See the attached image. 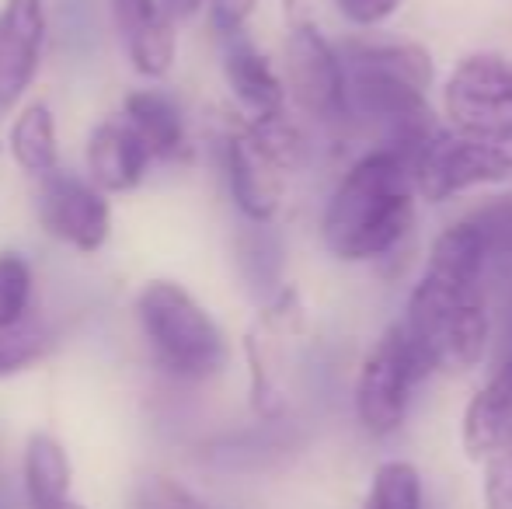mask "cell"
<instances>
[{"label":"cell","instance_id":"obj_27","mask_svg":"<svg viewBox=\"0 0 512 509\" xmlns=\"http://www.w3.org/2000/svg\"><path fill=\"white\" fill-rule=\"evenodd\" d=\"M164 4H168L171 14H178V18H192V14L203 11V4H209V0H164Z\"/></svg>","mask_w":512,"mask_h":509},{"label":"cell","instance_id":"obj_24","mask_svg":"<svg viewBox=\"0 0 512 509\" xmlns=\"http://www.w3.org/2000/svg\"><path fill=\"white\" fill-rule=\"evenodd\" d=\"M485 503L488 509H512V433L485 461Z\"/></svg>","mask_w":512,"mask_h":509},{"label":"cell","instance_id":"obj_25","mask_svg":"<svg viewBox=\"0 0 512 509\" xmlns=\"http://www.w3.org/2000/svg\"><path fill=\"white\" fill-rule=\"evenodd\" d=\"M401 4H405V0H335L338 14L359 28L384 25L387 18H394V14L401 11Z\"/></svg>","mask_w":512,"mask_h":509},{"label":"cell","instance_id":"obj_21","mask_svg":"<svg viewBox=\"0 0 512 509\" xmlns=\"http://www.w3.org/2000/svg\"><path fill=\"white\" fill-rule=\"evenodd\" d=\"M53 339L42 325H14V328H0V381L14 374H25L32 370L39 360H46Z\"/></svg>","mask_w":512,"mask_h":509},{"label":"cell","instance_id":"obj_16","mask_svg":"<svg viewBox=\"0 0 512 509\" xmlns=\"http://www.w3.org/2000/svg\"><path fill=\"white\" fill-rule=\"evenodd\" d=\"M7 150L11 161L25 175L49 178L60 171V136H56V116L49 105L32 102L14 116L7 129Z\"/></svg>","mask_w":512,"mask_h":509},{"label":"cell","instance_id":"obj_3","mask_svg":"<svg viewBox=\"0 0 512 509\" xmlns=\"http://www.w3.org/2000/svg\"><path fill=\"white\" fill-rule=\"evenodd\" d=\"M345 95H349V123H363L384 136L380 147L415 157L429 140V81L432 60L422 46L411 42H342Z\"/></svg>","mask_w":512,"mask_h":509},{"label":"cell","instance_id":"obj_14","mask_svg":"<svg viewBox=\"0 0 512 509\" xmlns=\"http://www.w3.org/2000/svg\"><path fill=\"white\" fill-rule=\"evenodd\" d=\"M147 143L136 136L126 119H108L98 123L88 136V171L91 182L102 192H133L150 168Z\"/></svg>","mask_w":512,"mask_h":509},{"label":"cell","instance_id":"obj_26","mask_svg":"<svg viewBox=\"0 0 512 509\" xmlns=\"http://www.w3.org/2000/svg\"><path fill=\"white\" fill-rule=\"evenodd\" d=\"M258 0H209V14H213V28L220 35L244 32V21L255 14Z\"/></svg>","mask_w":512,"mask_h":509},{"label":"cell","instance_id":"obj_17","mask_svg":"<svg viewBox=\"0 0 512 509\" xmlns=\"http://www.w3.org/2000/svg\"><path fill=\"white\" fill-rule=\"evenodd\" d=\"M70 457L53 433H32L25 443V461H21V482H25L28 509L49 506L56 499L70 496Z\"/></svg>","mask_w":512,"mask_h":509},{"label":"cell","instance_id":"obj_7","mask_svg":"<svg viewBox=\"0 0 512 509\" xmlns=\"http://www.w3.org/2000/svg\"><path fill=\"white\" fill-rule=\"evenodd\" d=\"M429 374L405 321L391 325L366 353L356 377V415L370 436H391L405 422L411 394Z\"/></svg>","mask_w":512,"mask_h":509},{"label":"cell","instance_id":"obj_19","mask_svg":"<svg viewBox=\"0 0 512 509\" xmlns=\"http://www.w3.org/2000/svg\"><path fill=\"white\" fill-rule=\"evenodd\" d=\"M467 224L474 227L485 252V265L495 269H512V196L495 199V203L481 206L467 217Z\"/></svg>","mask_w":512,"mask_h":509},{"label":"cell","instance_id":"obj_5","mask_svg":"<svg viewBox=\"0 0 512 509\" xmlns=\"http://www.w3.org/2000/svg\"><path fill=\"white\" fill-rule=\"evenodd\" d=\"M227 182L251 224H269L283 206L286 178L304 161V136L283 116L248 119L227 136Z\"/></svg>","mask_w":512,"mask_h":509},{"label":"cell","instance_id":"obj_11","mask_svg":"<svg viewBox=\"0 0 512 509\" xmlns=\"http://www.w3.org/2000/svg\"><path fill=\"white\" fill-rule=\"evenodd\" d=\"M115 35L122 42L129 67L147 81L171 74L178 56L175 14L164 0H108Z\"/></svg>","mask_w":512,"mask_h":509},{"label":"cell","instance_id":"obj_22","mask_svg":"<svg viewBox=\"0 0 512 509\" xmlns=\"http://www.w3.org/2000/svg\"><path fill=\"white\" fill-rule=\"evenodd\" d=\"M237 258H241V269L248 276V283L262 286H276L279 279V241L265 231V224H251L248 231L241 234V245H237Z\"/></svg>","mask_w":512,"mask_h":509},{"label":"cell","instance_id":"obj_8","mask_svg":"<svg viewBox=\"0 0 512 509\" xmlns=\"http://www.w3.org/2000/svg\"><path fill=\"white\" fill-rule=\"evenodd\" d=\"M286 91L317 123H349L342 53L300 11L290 14L286 32Z\"/></svg>","mask_w":512,"mask_h":509},{"label":"cell","instance_id":"obj_20","mask_svg":"<svg viewBox=\"0 0 512 509\" xmlns=\"http://www.w3.org/2000/svg\"><path fill=\"white\" fill-rule=\"evenodd\" d=\"M35 276L25 255L0 252V328L25 325V314L32 307Z\"/></svg>","mask_w":512,"mask_h":509},{"label":"cell","instance_id":"obj_1","mask_svg":"<svg viewBox=\"0 0 512 509\" xmlns=\"http://www.w3.org/2000/svg\"><path fill=\"white\" fill-rule=\"evenodd\" d=\"M485 252L467 220L446 227L429 252V269L408 300L405 328L429 370H471L488 346Z\"/></svg>","mask_w":512,"mask_h":509},{"label":"cell","instance_id":"obj_28","mask_svg":"<svg viewBox=\"0 0 512 509\" xmlns=\"http://www.w3.org/2000/svg\"><path fill=\"white\" fill-rule=\"evenodd\" d=\"M39 509H84L81 503H74V499H56V503H49V506H39Z\"/></svg>","mask_w":512,"mask_h":509},{"label":"cell","instance_id":"obj_13","mask_svg":"<svg viewBox=\"0 0 512 509\" xmlns=\"http://www.w3.org/2000/svg\"><path fill=\"white\" fill-rule=\"evenodd\" d=\"M223 39V77H227L234 98L251 112V119L283 116L286 109V81L276 74L269 56L258 53L244 32L220 35Z\"/></svg>","mask_w":512,"mask_h":509},{"label":"cell","instance_id":"obj_18","mask_svg":"<svg viewBox=\"0 0 512 509\" xmlns=\"http://www.w3.org/2000/svg\"><path fill=\"white\" fill-rule=\"evenodd\" d=\"M363 509H425L422 478H418L415 464H408V461L380 464Z\"/></svg>","mask_w":512,"mask_h":509},{"label":"cell","instance_id":"obj_10","mask_svg":"<svg viewBox=\"0 0 512 509\" xmlns=\"http://www.w3.org/2000/svg\"><path fill=\"white\" fill-rule=\"evenodd\" d=\"M443 109L453 129L512 126V60L474 53L453 67L443 88Z\"/></svg>","mask_w":512,"mask_h":509},{"label":"cell","instance_id":"obj_6","mask_svg":"<svg viewBox=\"0 0 512 509\" xmlns=\"http://www.w3.org/2000/svg\"><path fill=\"white\" fill-rule=\"evenodd\" d=\"M415 189L425 203L467 192L474 185H495L512 178V126L502 129H453L432 133L411 157Z\"/></svg>","mask_w":512,"mask_h":509},{"label":"cell","instance_id":"obj_29","mask_svg":"<svg viewBox=\"0 0 512 509\" xmlns=\"http://www.w3.org/2000/svg\"><path fill=\"white\" fill-rule=\"evenodd\" d=\"M0 509H7V506H0Z\"/></svg>","mask_w":512,"mask_h":509},{"label":"cell","instance_id":"obj_9","mask_svg":"<svg viewBox=\"0 0 512 509\" xmlns=\"http://www.w3.org/2000/svg\"><path fill=\"white\" fill-rule=\"evenodd\" d=\"M105 196L108 192L98 189L95 182L74 175L56 171V175L42 178L39 199H35L42 231L70 245L74 252H98L112 234V206Z\"/></svg>","mask_w":512,"mask_h":509},{"label":"cell","instance_id":"obj_15","mask_svg":"<svg viewBox=\"0 0 512 509\" xmlns=\"http://www.w3.org/2000/svg\"><path fill=\"white\" fill-rule=\"evenodd\" d=\"M122 119L147 143L154 161H175L185 154L182 109L164 91H129L122 98Z\"/></svg>","mask_w":512,"mask_h":509},{"label":"cell","instance_id":"obj_23","mask_svg":"<svg viewBox=\"0 0 512 509\" xmlns=\"http://www.w3.org/2000/svg\"><path fill=\"white\" fill-rule=\"evenodd\" d=\"M129 509H209L189 485H182L171 475H150L136 485Z\"/></svg>","mask_w":512,"mask_h":509},{"label":"cell","instance_id":"obj_12","mask_svg":"<svg viewBox=\"0 0 512 509\" xmlns=\"http://www.w3.org/2000/svg\"><path fill=\"white\" fill-rule=\"evenodd\" d=\"M46 49L42 0H4L0 7V112H11L32 88Z\"/></svg>","mask_w":512,"mask_h":509},{"label":"cell","instance_id":"obj_2","mask_svg":"<svg viewBox=\"0 0 512 509\" xmlns=\"http://www.w3.org/2000/svg\"><path fill=\"white\" fill-rule=\"evenodd\" d=\"M415 171L401 150L363 154L335 185L321 217V238L342 262H370L405 241L415 224Z\"/></svg>","mask_w":512,"mask_h":509},{"label":"cell","instance_id":"obj_4","mask_svg":"<svg viewBox=\"0 0 512 509\" xmlns=\"http://www.w3.org/2000/svg\"><path fill=\"white\" fill-rule=\"evenodd\" d=\"M136 321L157 367L178 381H209L227 367V339L185 286L150 279L136 293Z\"/></svg>","mask_w":512,"mask_h":509}]
</instances>
